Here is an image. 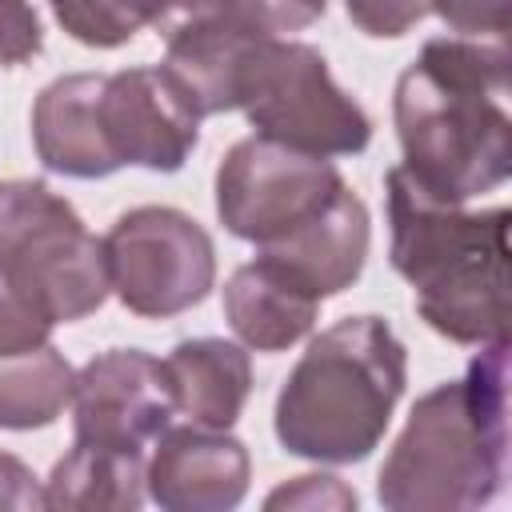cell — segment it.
Here are the masks:
<instances>
[{
	"mask_svg": "<svg viewBox=\"0 0 512 512\" xmlns=\"http://www.w3.org/2000/svg\"><path fill=\"white\" fill-rule=\"evenodd\" d=\"M0 280L52 324L92 316L112 292L104 240L44 180H0Z\"/></svg>",
	"mask_w": 512,
	"mask_h": 512,
	"instance_id": "cell-5",
	"label": "cell"
},
{
	"mask_svg": "<svg viewBox=\"0 0 512 512\" xmlns=\"http://www.w3.org/2000/svg\"><path fill=\"white\" fill-rule=\"evenodd\" d=\"M392 268L412 284L424 324L456 344L508 340V220L504 204L468 212L424 192L404 164L384 172Z\"/></svg>",
	"mask_w": 512,
	"mask_h": 512,
	"instance_id": "cell-3",
	"label": "cell"
},
{
	"mask_svg": "<svg viewBox=\"0 0 512 512\" xmlns=\"http://www.w3.org/2000/svg\"><path fill=\"white\" fill-rule=\"evenodd\" d=\"M432 12L452 28V36L508 40L512 28L508 0H432Z\"/></svg>",
	"mask_w": 512,
	"mask_h": 512,
	"instance_id": "cell-21",
	"label": "cell"
},
{
	"mask_svg": "<svg viewBox=\"0 0 512 512\" xmlns=\"http://www.w3.org/2000/svg\"><path fill=\"white\" fill-rule=\"evenodd\" d=\"M340 188L344 176L328 156L252 132L236 140L216 168V216L236 240L264 248L320 216Z\"/></svg>",
	"mask_w": 512,
	"mask_h": 512,
	"instance_id": "cell-8",
	"label": "cell"
},
{
	"mask_svg": "<svg viewBox=\"0 0 512 512\" xmlns=\"http://www.w3.org/2000/svg\"><path fill=\"white\" fill-rule=\"evenodd\" d=\"M232 108L256 136L312 156H356L372 140L368 112L332 80L320 48L304 40H256L236 68Z\"/></svg>",
	"mask_w": 512,
	"mask_h": 512,
	"instance_id": "cell-6",
	"label": "cell"
},
{
	"mask_svg": "<svg viewBox=\"0 0 512 512\" xmlns=\"http://www.w3.org/2000/svg\"><path fill=\"white\" fill-rule=\"evenodd\" d=\"M44 48V28L32 0H0V68L28 64Z\"/></svg>",
	"mask_w": 512,
	"mask_h": 512,
	"instance_id": "cell-24",
	"label": "cell"
},
{
	"mask_svg": "<svg viewBox=\"0 0 512 512\" xmlns=\"http://www.w3.org/2000/svg\"><path fill=\"white\" fill-rule=\"evenodd\" d=\"M172 404L208 428H232L252 396V360L240 344L220 336L180 340L164 360Z\"/></svg>",
	"mask_w": 512,
	"mask_h": 512,
	"instance_id": "cell-14",
	"label": "cell"
},
{
	"mask_svg": "<svg viewBox=\"0 0 512 512\" xmlns=\"http://www.w3.org/2000/svg\"><path fill=\"white\" fill-rule=\"evenodd\" d=\"M104 264L116 300L144 320L180 316L216 284L208 228L168 204H140L116 216L104 236Z\"/></svg>",
	"mask_w": 512,
	"mask_h": 512,
	"instance_id": "cell-7",
	"label": "cell"
},
{
	"mask_svg": "<svg viewBox=\"0 0 512 512\" xmlns=\"http://www.w3.org/2000/svg\"><path fill=\"white\" fill-rule=\"evenodd\" d=\"M368 244H372L368 208L344 184L320 216H312L292 236L256 248V256L268 260L296 288H304L308 296H316L324 304L328 296H340L344 288H352L360 280L364 260H368Z\"/></svg>",
	"mask_w": 512,
	"mask_h": 512,
	"instance_id": "cell-12",
	"label": "cell"
},
{
	"mask_svg": "<svg viewBox=\"0 0 512 512\" xmlns=\"http://www.w3.org/2000/svg\"><path fill=\"white\" fill-rule=\"evenodd\" d=\"M264 508H336V512H348V508H356V492L340 476L308 472V476H292L288 484L268 492Z\"/></svg>",
	"mask_w": 512,
	"mask_h": 512,
	"instance_id": "cell-22",
	"label": "cell"
},
{
	"mask_svg": "<svg viewBox=\"0 0 512 512\" xmlns=\"http://www.w3.org/2000/svg\"><path fill=\"white\" fill-rule=\"evenodd\" d=\"M72 384L76 372L52 340L32 352L0 356V428L32 432L56 424L72 404Z\"/></svg>",
	"mask_w": 512,
	"mask_h": 512,
	"instance_id": "cell-17",
	"label": "cell"
},
{
	"mask_svg": "<svg viewBox=\"0 0 512 512\" xmlns=\"http://www.w3.org/2000/svg\"><path fill=\"white\" fill-rule=\"evenodd\" d=\"M176 404L168 392L164 364L144 348H108L92 356L72 384V428L76 440L140 452L156 440Z\"/></svg>",
	"mask_w": 512,
	"mask_h": 512,
	"instance_id": "cell-10",
	"label": "cell"
},
{
	"mask_svg": "<svg viewBox=\"0 0 512 512\" xmlns=\"http://www.w3.org/2000/svg\"><path fill=\"white\" fill-rule=\"evenodd\" d=\"M104 72L56 76L32 104V144L48 172L72 180H100L116 172V160L100 132Z\"/></svg>",
	"mask_w": 512,
	"mask_h": 512,
	"instance_id": "cell-13",
	"label": "cell"
},
{
	"mask_svg": "<svg viewBox=\"0 0 512 512\" xmlns=\"http://www.w3.org/2000/svg\"><path fill=\"white\" fill-rule=\"evenodd\" d=\"M316 316L320 300L260 256L240 264L224 284V320L244 348L284 352L312 332Z\"/></svg>",
	"mask_w": 512,
	"mask_h": 512,
	"instance_id": "cell-15",
	"label": "cell"
},
{
	"mask_svg": "<svg viewBox=\"0 0 512 512\" xmlns=\"http://www.w3.org/2000/svg\"><path fill=\"white\" fill-rule=\"evenodd\" d=\"M52 328H56L52 320H44L28 300H20L0 280V356H16V352H32L48 344Z\"/></svg>",
	"mask_w": 512,
	"mask_h": 512,
	"instance_id": "cell-23",
	"label": "cell"
},
{
	"mask_svg": "<svg viewBox=\"0 0 512 512\" xmlns=\"http://www.w3.org/2000/svg\"><path fill=\"white\" fill-rule=\"evenodd\" d=\"M408 384V352L388 320L348 316L308 340L280 384L272 428L284 452L360 464L384 440Z\"/></svg>",
	"mask_w": 512,
	"mask_h": 512,
	"instance_id": "cell-4",
	"label": "cell"
},
{
	"mask_svg": "<svg viewBox=\"0 0 512 512\" xmlns=\"http://www.w3.org/2000/svg\"><path fill=\"white\" fill-rule=\"evenodd\" d=\"M144 496L140 452L88 440H76L44 480V508L56 512H136Z\"/></svg>",
	"mask_w": 512,
	"mask_h": 512,
	"instance_id": "cell-16",
	"label": "cell"
},
{
	"mask_svg": "<svg viewBox=\"0 0 512 512\" xmlns=\"http://www.w3.org/2000/svg\"><path fill=\"white\" fill-rule=\"evenodd\" d=\"M0 508H44V488L32 468L8 452H0Z\"/></svg>",
	"mask_w": 512,
	"mask_h": 512,
	"instance_id": "cell-25",
	"label": "cell"
},
{
	"mask_svg": "<svg viewBox=\"0 0 512 512\" xmlns=\"http://www.w3.org/2000/svg\"><path fill=\"white\" fill-rule=\"evenodd\" d=\"M180 0H48L60 28L88 48H120L148 24H168Z\"/></svg>",
	"mask_w": 512,
	"mask_h": 512,
	"instance_id": "cell-19",
	"label": "cell"
},
{
	"mask_svg": "<svg viewBox=\"0 0 512 512\" xmlns=\"http://www.w3.org/2000/svg\"><path fill=\"white\" fill-rule=\"evenodd\" d=\"M344 8L364 36L396 40L432 12V0H344Z\"/></svg>",
	"mask_w": 512,
	"mask_h": 512,
	"instance_id": "cell-20",
	"label": "cell"
},
{
	"mask_svg": "<svg viewBox=\"0 0 512 512\" xmlns=\"http://www.w3.org/2000/svg\"><path fill=\"white\" fill-rule=\"evenodd\" d=\"M200 112L188 92L160 68H124L104 76L100 132L116 168L136 164L148 172H176L200 140Z\"/></svg>",
	"mask_w": 512,
	"mask_h": 512,
	"instance_id": "cell-9",
	"label": "cell"
},
{
	"mask_svg": "<svg viewBox=\"0 0 512 512\" xmlns=\"http://www.w3.org/2000/svg\"><path fill=\"white\" fill-rule=\"evenodd\" d=\"M328 12V0H180L168 20H204L244 40H276L304 32Z\"/></svg>",
	"mask_w": 512,
	"mask_h": 512,
	"instance_id": "cell-18",
	"label": "cell"
},
{
	"mask_svg": "<svg viewBox=\"0 0 512 512\" xmlns=\"http://www.w3.org/2000/svg\"><path fill=\"white\" fill-rule=\"evenodd\" d=\"M508 476V340L480 344L460 380L424 392L388 448L376 496L392 512H468Z\"/></svg>",
	"mask_w": 512,
	"mask_h": 512,
	"instance_id": "cell-2",
	"label": "cell"
},
{
	"mask_svg": "<svg viewBox=\"0 0 512 512\" xmlns=\"http://www.w3.org/2000/svg\"><path fill=\"white\" fill-rule=\"evenodd\" d=\"M508 40L432 36L400 72L392 124L404 172L448 204H468L512 176Z\"/></svg>",
	"mask_w": 512,
	"mask_h": 512,
	"instance_id": "cell-1",
	"label": "cell"
},
{
	"mask_svg": "<svg viewBox=\"0 0 512 512\" xmlns=\"http://www.w3.org/2000/svg\"><path fill=\"white\" fill-rule=\"evenodd\" d=\"M252 460L228 428L176 424L156 436L144 488L164 512H228L248 496Z\"/></svg>",
	"mask_w": 512,
	"mask_h": 512,
	"instance_id": "cell-11",
	"label": "cell"
}]
</instances>
